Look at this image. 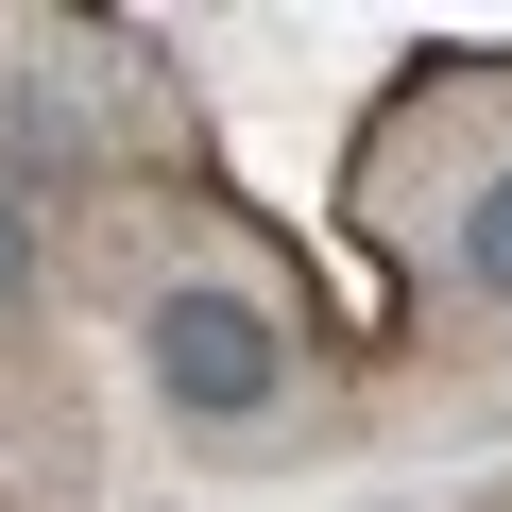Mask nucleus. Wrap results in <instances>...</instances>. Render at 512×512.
Instances as JSON below:
<instances>
[{"label":"nucleus","instance_id":"obj_1","mask_svg":"<svg viewBox=\"0 0 512 512\" xmlns=\"http://www.w3.org/2000/svg\"><path fill=\"white\" fill-rule=\"evenodd\" d=\"M154 393L188 410V427H256L291 393V342H274V308H239V291H154Z\"/></svg>","mask_w":512,"mask_h":512},{"label":"nucleus","instance_id":"obj_2","mask_svg":"<svg viewBox=\"0 0 512 512\" xmlns=\"http://www.w3.org/2000/svg\"><path fill=\"white\" fill-rule=\"evenodd\" d=\"M461 274H478V291H495V308H512V171H495V188H478V205H461Z\"/></svg>","mask_w":512,"mask_h":512},{"label":"nucleus","instance_id":"obj_3","mask_svg":"<svg viewBox=\"0 0 512 512\" xmlns=\"http://www.w3.org/2000/svg\"><path fill=\"white\" fill-rule=\"evenodd\" d=\"M18 291H35V205L0 188V308H18Z\"/></svg>","mask_w":512,"mask_h":512}]
</instances>
